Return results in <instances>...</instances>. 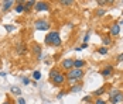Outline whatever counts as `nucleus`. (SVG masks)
<instances>
[{"label":"nucleus","mask_w":123,"mask_h":104,"mask_svg":"<svg viewBox=\"0 0 123 104\" xmlns=\"http://www.w3.org/2000/svg\"><path fill=\"white\" fill-rule=\"evenodd\" d=\"M44 42L47 45H52V46H57V48L61 46L62 41H61V37H60V33L58 31H49L44 38Z\"/></svg>","instance_id":"1"},{"label":"nucleus","mask_w":123,"mask_h":104,"mask_svg":"<svg viewBox=\"0 0 123 104\" xmlns=\"http://www.w3.org/2000/svg\"><path fill=\"white\" fill-rule=\"evenodd\" d=\"M65 76H67V80H75V82H79L84 79V76H85V72L84 69H71L69 72H67L65 73Z\"/></svg>","instance_id":"2"},{"label":"nucleus","mask_w":123,"mask_h":104,"mask_svg":"<svg viewBox=\"0 0 123 104\" xmlns=\"http://www.w3.org/2000/svg\"><path fill=\"white\" fill-rule=\"evenodd\" d=\"M34 28L37 31H48L49 28H51V24L45 18H38V20H36V23H34Z\"/></svg>","instance_id":"3"},{"label":"nucleus","mask_w":123,"mask_h":104,"mask_svg":"<svg viewBox=\"0 0 123 104\" xmlns=\"http://www.w3.org/2000/svg\"><path fill=\"white\" fill-rule=\"evenodd\" d=\"M51 83H52L54 86H57V87H62V86H65V83H67V76H65V73L60 72V73L51 80Z\"/></svg>","instance_id":"4"},{"label":"nucleus","mask_w":123,"mask_h":104,"mask_svg":"<svg viewBox=\"0 0 123 104\" xmlns=\"http://www.w3.org/2000/svg\"><path fill=\"white\" fill-rule=\"evenodd\" d=\"M16 52H17V55H25L27 52H28V48L25 45V42H17V45H16Z\"/></svg>","instance_id":"5"},{"label":"nucleus","mask_w":123,"mask_h":104,"mask_svg":"<svg viewBox=\"0 0 123 104\" xmlns=\"http://www.w3.org/2000/svg\"><path fill=\"white\" fill-rule=\"evenodd\" d=\"M34 9H36V11H48L49 10V3L48 1H37Z\"/></svg>","instance_id":"6"},{"label":"nucleus","mask_w":123,"mask_h":104,"mask_svg":"<svg viewBox=\"0 0 123 104\" xmlns=\"http://www.w3.org/2000/svg\"><path fill=\"white\" fill-rule=\"evenodd\" d=\"M61 66H62V69L64 70L69 72L71 69H74V59H69V58L64 59V60L61 62Z\"/></svg>","instance_id":"7"},{"label":"nucleus","mask_w":123,"mask_h":104,"mask_svg":"<svg viewBox=\"0 0 123 104\" xmlns=\"http://www.w3.org/2000/svg\"><path fill=\"white\" fill-rule=\"evenodd\" d=\"M119 34H120V25L117 23L112 24L111 28H109V35H111V37H117Z\"/></svg>","instance_id":"8"},{"label":"nucleus","mask_w":123,"mask_h":104,"mask_svg":"<svg viewBox=\"0 0 123 104\" xmlns=\"http://www.w3.org/2000/svg\"><path fill=\"white\" fill-rule=\"evenodd\" d=\"M113 70H115V68H113V65H106V66H105L103 69L100 70V75H102L103 77H109V76H112Z\"/></svg>","instance_id":"9"},{"label":"nucleus","mask_w":123,"mask_h":104,"mask_svg":"<svg viewBox=\"0 0 123 104\" xmlns=\"http://www.w3.org/2000/svg\"><path fill=\"white\" fill-rule=\"evenodd\" d=\"M31 52H33L36 56H40V55H43V48H41V45H40V44L34 42V44L31 45Z\"/></svg>","instance_id":"10"},{"label":"nucleus","mask_w":123,"mask_h":104,"mask_svg":"<svg viewBox=\"0 0 123 104\" xmlns=\"http://www.w3.org/2000/svg\"><path fill=\"white\" fill-rule=\"evenodd\" d=\"M109 101L112 104H119V103H123V93L120 92L119 94L113 96V97H109Z\"/></svg>","instance_id":"11"},{"label":"nucleus","mask_w":123,"mask_h":104,"mask_svg":"<svg viewBox=\"0 0 123 104\" xmlns=\"http://www.w3.org/2000/svg\"><path fill=\"white\" fill-rule=\"evenodd\" d=\"M14 6V1L13 0H6V1H1V10L3 11H9Z\"/></svg>","instance_id":"12"},{"label":"nucleus","mask_w":123,"mask_h":104,"mask_svg":"<svg viewBox=\"0 0 123 104\" xmlns=\"http://www.w3.org/2000/svg\"><path fill=\"white\" fill-rule=\"evenodd\" d=\"M14 10H16V13H18V14L24 13V11H25L24 1H18V3H17V6H14Z\"/></svg>","instance_id":"13"},{"label":"nucleus","mask_w":123,"mask_h":104,"mask_svg":"<svg viewBox=\"0 0 123 104\" xmlns=\"http://www.w3.org/2000/svg\"><path fill=\"white\" fill-rule=\"evenodd\" d=\"M85 65H86V62L84 59H75L74 60V68L75 69H82Z\"/></svg>","instance_id":"14"},{"label":"nucleus","mask_w":123,"mask_h":104,"mask_svg":"<svg viewBox=\"0 0 123 104\" xmlns=\"http://www.w3.org/2000/svg\"><path fill=\"white\" fill-rule=\"evenodd\" d=\"M82 87H84V86H82V83L79 82V83L74 84V86H72V87H71L69 90H71V93H79L81 90H82Z\"/></svg>","instance_id":"15"},{"label":"nucleus","mask_w":123,"mask_h":104,"mask_svg":"<svg viewBox=\"0 0 123 104\" xmlns=\"http://www.w3.org/2000/svg\"><path fill=\"white\" fill-rule=\"evenodd\" d=\"M10 93L14 94V96H21V89L18 86H12L10 87Z\"/></svg>","instance_id":"16"},{"label":"nucleus","mask_w":123,"mask_h":104,"mask_svg":"<svg viewBox=\"0 0 123 104\" xmlns=\"http://www.w3.org/2000/svg\"><path fill=\"white\" fill-rule=\"evenodd\" d=\"M105 92H106V89H105V87L102 86V87H99V89H96V90L93 92V96H95L96 99H99V97H100L102 94H105Z\"/></svg>","instance_id":"17"},{"label":"nucleus","mask_w":123,"mask_h":104,"mask_svg":"<svg viewBox=\"0 0 123 104\" xmlns=\"http://www.w3.org/2000/svg\"><path fill=\"white\" fill-rule=\"evenodd\" d=\"M36 3H37V1H34V0H30V1H24L25 11H28V10H31L33 7H36Z\"/></svg>","instance_id":"18"},{"label":"nucleus","mask_w":123,"mask_h":104,"mask_svg":"<svg viewBox=\"0 0 123 104\" xmlns=\"http://www.w3.org/2000/svg\"><path fill=\"white\" fill-rule=\"evenodd\" d=\"M102 42H103V45L108 48V46L112 44V37H111V35H105V37H103V39H102Z\"/></svg>","instance_id":"19"},{"label":"nucleus","mask_w":123,"mask_h":104,"mask_svg":"<svg viewBox=\"0 0 123 104\" xmlns=\"http://www.w3.org/2000/svg\"><path fill=\"white\" fill-rule=\"evenodd\" d=\"M60 73V69H57V68H52V69L49 70V80H52L57 75Z\"/></svg>","instance_id":"20"},{"label":"nucleus","mask_w":123,"mask_h":104,"mask_svg":"<svg viewBox=\"0 0 123 104\" xmlns=\"http://www.w3.org/2000/svg\"><path fill=\"white\" fill-rule=\"evenodd\" d=\"M33 79H34V82H37L41 79V72L40 70H34L33 72Z\"/></svg>","instance_id":"21"},{"label":"nucleus","mask_w":123,"mask_h":104,"mask_svg":"<svg viewBox=\"0 0 123 104\" xmlns=\"http://www.w3.org/2000/svg\"><path fill=\"white\" fill-rule=\"evenodd\" d=\"M98 54H100V55H106V54H108V48H106V46H100V48H98Z\"/></svg>","instance_id":"22"},{"label":"nucleus","mask_w":123,"mask_h":104,"mask_svg":"<svg viewBox=\"0 0 123 104\" xmlns=\"http://www.w3.org/2000/svg\"><path fill=\"white\" fill-rule=\"evenodd\" d=\"M105 10H103V9H98V10H96V11H95V14H96V17H102V16H105Z\"/></svg>","instance_id":"23"},{"label":"nucleus","mask_w":123,"mask_h":104,"mask_svg":"<svg viewBox=\"0 0 123 104\" xmlns=\"http://www.w3.org/2000/svg\"><path fill=\"white\" fill-rule=\"evenodd\" d=\"M119 93H120L119 89H113V90L109 92V97H113V96H116V94H119Z\"/></svg>","instance_id":"24"},{"label":"nucleus","mask_w":123,"mask_h":104,"mask_svg":"<svg viewBox=\"0 0 123 104\" xmlns=\"http://www.w3.org/2000/svg\"><path fill=\"white\" fill-rule=\"evenodd\" d=\"M61 4L62 6H71V4H74V1L72 0H61Z\"/></svg>","instance_id":"25"},{"label":"nucleus","mask_w":123,"mask_h":104,"mask_svg":"<svg viewBox=\"0 0 123 104\" xmlns=\"http://www.w3.org/2000/svg\"><path fill=\"white\" fill-rule=\"evenodd\" d=\"M21 82H23V84H30V83H31L30 77H27V76H23V77H21Z\"/></svg>","instance_id":"26"},{"label":"nucleus","mask_w":123,"mask_h":104,"mask_svg":"<svg viewBox=\"0 0 123 104\" xmlns=\"http://www.w3.org/2000/svg\"><path fill=\"white\" fill-rule=\"evenodd\" d=\"M4 28H6V31H13L14 30V25H12V24H4Z\"/></svg>","instance_id":"27"},{"label":"nucleus","mask_w":123,"mask_h":104,"mask_svg":"<svg viewBox=\"0 0 123 104\" xmlns=\"http://www.w3.org/2000/svg\"><path fill=\"white\" fill-rule=\"evenodd\" d=\"M89 38H91V33L88 31V33L85 34V37H84V39H82V41H84L85 44H88V41H89Z\"/></svg>","instance_id":"28"},{"label":"nucleus","mask_w":123,"mask_h":104,"mask_svg":"<svg viewBox=\"0 0 123 104\" xmlns=\"http://www.w3.org/2000/svg\"><path fill=\"white\" fill-rule=\"evenodd\" d=\"M116 62H117V63L123 62V52H122V54H119V55L116 56Z\"/></svg>","instance_id":"29"},{"label":"nucleus","mask_w":123,"mask_h":104,"mask_svg":"<svg viewBox=\"0 0 123 104\" xmlns=\"http://www.w3.org/2000/svg\"><path fill=\"white\" fill-rule=\"evenodd\" d=\"M95 104H108V103H106L105 100H102V99L99 97V99H95Z\"/></svg>","instance_id":"30"},{"label":"nucleus","mask_w":123,"mask_h":104,"mask_svg":"<svg viewBox=\"0 0 123 104\" xmlns=\"http://www.w3.org/2000/svg\"><path fill=\"white\" fill-rule=\"evenodd\" d=\"M91 100H92V97H91V96H85V97L82 99V101H84V103H88V101H91Z\"/></svg>","instance_id":"31"},{"label":"nucleus","mask_w":123,"mask_h":104,"mask_svg":"<svg viewBox=\"0 0 123 104\" xmlns=\"http://www.w3.org/2000/svg\"><path fill=\"white\" fill-rule=\"evenodd\" d=\"M17 103H18V104H25V100L23 99V97H18V100H17Z\"/></svg>","instance_id":"32"},{"label":"nucleus","mask_w":123,"mask_h":104,"mask_svg":"<svg viewBox=\"0 0 123 104\" xmlns=\"http://www.w3.org/2000/svg\"><path fill=\"white\" fill-rule=\"evenodd\" d=\"M106 3H109V1H105V0H102V1L99 0V1H98V4H99V6H103V4H106Z\"/></svg>","instance_id":"33"},{"label":"nucleus","mask_w":123,"mask_h":104,"mask_svg":"<svg viewBox=\"0 0 123 104\" xmlns=\"http://www.w3.org/2000/svg\"><path fill=\"white\" fill-rule=\"evenodd\" d=\"M1 104H14V103H13L12 100H9V99H7L6 101H3V103H1Z\"/></svg>","instance_id":"34"},{"label":"nucleus","mask_w":123,"mask_h":104,"mask_svg":"<svg viewBox=\"0 0 123 104\" xmlns=\"http://www.w3.org/2000/svg\"><path fill=\"white\" fill-rule=\"evenodd\" d=\"M64 96H65V92H61V93H58V96H57V97H58V99H61V97H64Z\"/></svg>","instance_id":"35"},{"label":"nucleus","mask_w":123,"mask_h":104,"mask_svg":"<svg viewBox=\"0 0 123 104\" xmlns=\"http://www.w3.org/2000/svg\"><path fill=\"white\" fill-rule=\"evenodd\" d=\"M85 48H88V44H85V42H82V45H81V49H85Z\"/></svg>","instance_id":"36"},{"label":"nucleus","mask_w":123,"mask_h":104,"mask_svg":"<svg viewBox=\"0 0 123 104\" xmlns=\"http://www.w3.org/2000/svg\"><path fill=\"white\" fill-rule=\"evenodd\" d=\"M122 4H123V0H122Z\"/></svg>","instance_id":"37"}]
</instances>
